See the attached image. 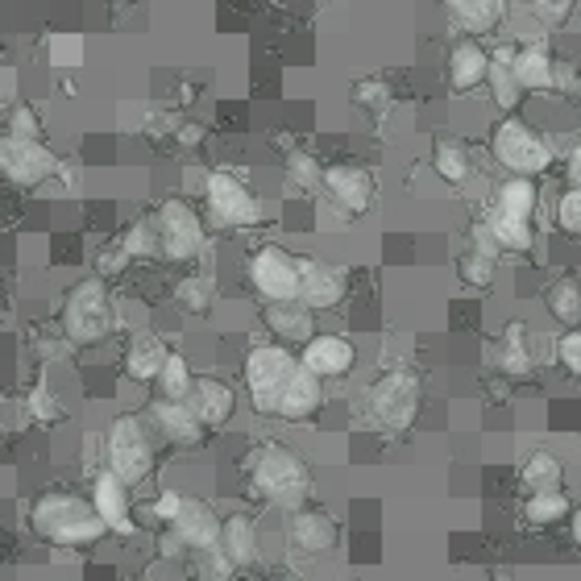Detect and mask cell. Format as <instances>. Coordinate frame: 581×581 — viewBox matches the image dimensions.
Wrapping results in <instances>:
<instances>
[{"instance_id":"cell-12","label":"cell","mask_w":581,"mask_h":581,"mask_svg":"<svg viewBox=\"0 0 581 581\" xmlns=\"http://www.w3.org/2000/svg\"><path fill=\"white\" fill-rule=\"evenodd\" d=\"M328 204H337L353 221L361 212H370L374 208V175L366 171V167H353V162H337V167H328L325 171V183H320Z\"/></svg>"},{"instance_id":"cell-14","label":"cell","mask_w":581,"mask_h":581,"mask_svg":"<svg viewBox=\"0 0 581 581\" xmlns=\"http://www.w3.org/2000/svg\"><path fill=\"white\" fill-rule=\"evenodd\" d=\"M320 408H325V378L299 361L287 382H283V394H278V420L308 424V420L320 415Z\"/></svg>"},{"instance_id":"cell-33","label":"cell","mask_w":581,"mask_h":581,"mask_svg":"<svg viewBox=\"0 0 581 581\" xmlns=\"http://www.w3.org/2000/svg\"><path fill=\"white\" fill-rule=\"evenodd\" d=\"M545 308L548 316L557 320V325H581V283L578 278H557V283H548L545 287Z\"/></svg>"},{"instance_id":"cell-17","label":"cell","mask_w":581,"mask_h":581,"mask_svg":"<svg viewBox=\"0 0 581 581\" xmlns=\"http://www.w3.org/2000/svg\"><path fill=\"white\" fill-rule=\"evenodd\" d=\"M129 490L134 486L113 469H101L96 482H92V503L108 524V531H117V536H134V495Z\"/></svg>"},{"instance_id":"cell-50","label":"cell","mask_w":581,"mask_h":581,"mask_svg":"<svg viewBox=\"0 0 581 581\" xmlns=\"http://www.w3.org/2000/svg\"><path fill=\"white\" fill-rule=\"evenodd\" d=\"M18 96V67L0 59V104H9Z\"/></svg>"},{"instance_id":"cell-46","label":"cell","mask_w":581,"mask_h":581,"mask_svg":"<svg viewBox=\"0 0 581 581\" xmlns=\"http://www.w3.org/2000/svg\"><path fill=\"white\" fill-rule=\"evenodd\" d=\"M9 134L13 137H42V117H38L30 104H18L9 113Z\"/></svg>"},{"instance_id":"cell-10","label":"cell","mask_w":581,"mask_h":581,"mask_svg":"<svg viewBox=\"0 0 581 581\" xmlns=\"http://www.w3.org/2000/svg\"><path fill=\"white\" fill-rule=\"evenodd\" d=\"M250 283L266 304L278 299H299L304 287V257H295L283 245H262L250 254Z\"/></svg>"},{"instance_id":"cell-32","label":"cell","mask_w":581,"mask_h":581,"mask_svg":"<svg viewBox=\"0 0 581 581\" xmlns=\"http://www.w3.org/2000/svg\"><path fill=\"white\" fill-rule=\"evenodd\" d=\"M486 224H490V237L498 241V250L503 254H531L536 250V229H531V221H519V216H503V212H490L486 216Z\"/></svg>"},{"instance_id":"cell-22","label":"cell","mask_w":581,"mask_h":581,"mask_svg":"<svg viewBox=\"0 0 581 581\" xmlns=\"http://www.w3.org/2000/svg\"><path fill=\"white\" fill-rule=\"evenodd\" d=\"M191 408L208 427H224L233 420V411H237V391L224 378L204 374L196 378V387H191Z\"/></svg>"},{"instance_id":"cell-20","label":"cell","mask_w":581,"mask_h":581,"mask_svg":"<svg viewBox=\"0 0 581 581\" xmlns=\"http://www.w3.org/2000/svg\"><path fill=\"white\" fill-rule=\"evenodd\" d=\"M486 87H490V96H495L498 113H519L524 101H528L531 92L524 87V80L515 75V46H498L490 51V75H486Z\"/></svg>"},{"instance_id":"cell-21","label":"cell","mask_w":581,"mask_h":581,"mask_svg":"<svg viewBox=\"0 0 581 581\" xmlns=\"http://www.w3.org/2000/svg\"><path fill=\"white\" fill-rule=\"evenodd\" d=\"M316 311L304 304V299H278V304H266L262 311V320L271 328L274 341L283 345H304L316 332V320H311Z\"/></svg>"},{"instance_id":"cell-49","label":"cell","mask_w":581,"mask_h":581,"mask_svg":"<svg viewBox=\"0 0 581 581\" xmlns=\"http://www.w3.org/2000/svg\"><path fill=\"white\" fill-rule=\"evenodd\" d=\"M158 552H162V561H179V557H183V552H191V548L183 545V536H179V531L167 528L162 536H158Z\"/></svg>"},{"instance_id":"cell-36","label":"cell","mask_w":581,"mask_h":581,"mask_svg":"<svg viewBox=\"0 0 581 581\" xmlns=\"http://www.w3.org/2000/svg\"><path fill=\"white\" fill-rule=\"evenodd\" d=\"M564 465L557 453H531L528 462L519 465V486L524 490H548V486H561Z\"/></svg>"},{"instance_id":"cell-47","label":"cell","mask_w":581,"mask_h":581,"mask_svg":"<svg viewBox=\"0 0 581 581\" xmlns=\"http://www.w3.org/2000/svg\"><path fill=\"white\" fill-rule=\"evenodd\" d=\"M129 262H134V257H129L125 245H117V250H101V254H96V274H101V278H120V274L129 271Z\"/></svg>"},{"instance_id":"cell-16","label":"cell","mask_w":581,"mask_h":581,"mask_svg":"<svg viewBox=\"0 0 581 581\" xmlns=\"http://www.w3.org/2000/svg\"><path fill=\"white\" fill-rule=\"evenodd\" d=\"M486 75H490V51H486L474 34L457 38V42L445 51V80L457 96L482 87L486 84Z\"/></svg>"},{"instance_id":"cell-19","label":"cell","mask_w":581,"mask_h":581,"mask_svg":"<svg viewBox=\"0 0 581 581\" xmlns=\"http://www.w3.org/2000/svg\"><path fill=\"white\" fill-rule=\"evenodd\" d=\"M167 528H175L179 536H183V545L191 548V552H208V548L221 545V531H224V519L208 503H200V498H188L183 503V511L175 515V524H167Z\"/></svg>"},{"instance_id":"cell-7","label":"cell","mask_w":581,"mask_h":581,"mask_svg":"<svg viewBox=\"0 0 581 581\" xmlns=\"http://www.w3.org/2000/svg\"><path fill=\"white\" fill-rule=\"evenodd\" d=\"M113 328V304H108V287L104 278H84L80 287H71L67 304H63V332L71 345H96L108 337Z\"/></svg>"},{"instance_id":"cell-2","label":"cell","mask_w":581,"mask_h":581,"mask_svg":"<svg viewBox=\"0 0 581 581\" xmlns=\"http://www.w3.org/2000/svg\"><path fill=\"white\" fill-rule=\"evenodd\" d=\"M245 474L254 482V490L266 503L274 507H304L308 503V490H311V469L308 462L287 445H262L250 453V462H245Z\"/></svg>"},{"instance_id":"cell-31","label":"cell","mask_w":581,"mask_h":581,"mask_svg":"<svg viewBox=\"0 0 581 581\" xmlns=\"http://www.w3.org/2000/svg\"><path fill=\"white\" fill-rule=\"evenodd\" d=\"M573 515V503L561 486H548V490H528V503H524V519L531 528H552V524H564Z\"/></svg>"},{"instance_id":"cell-18","label":"cell","mask_w":581,"mask_h":581,"mask_svg":"<svg viewBox=\"0 0 581 581\" xmlns=\"http://www.w3.org/2000/svg\"><path fill=\"white\" fill-rule=\"evenodd\" d=\"M155 427L162 432V441H171L175 448H196L208 432V424L191 408V399H158Z\"/></svg>"},{"instance_id":"cell-37","label":"cell","mask_w":581,"mask_h":581,"mask_svg":"<svg viewBox=\"0 0 581 581\" xmlns=\"http://www.w3.org/2000/svg\"><path fill=\"white\" fill-rule=\"evenodd\" d=\"M84 54H87V42H84V34H75V30H59V34L46 38V59H51V67L80 71L84 67Z\"/></svg>"},{"instance_id":"cell-48","label":"cell","mask_w":581,"mask_h":581,"mask_svg":"<svg viewBox=\"0 0 581 581\" xmlns=\"http://www.w3.org/2000/svg\"><path fill=\"white\" fill-rule=\"evenodd\" d=\"M183 503H188V498L179 495V490H162V495L155 498V515L162 524H175V515L183 511Z\"/></svg>"},{"instance_id":"cell-29","label":"cell","mask_w":581,"mask_h":581,"mask_svg":"<svg viewBox=\"0 0 581 581\" xmlns=\"http://www.w3.org/2000/svg\"><path fill=\"white\" fill-rule=\"evenodd\" d=\"M221 548L237 561V569L254 564L262 557V545H257V524L250 515H229L221 531Z\"/></svg>"},{"instance_id":"cell-8","label":"cell","mask_w":581,"mask_h":581,"mask_svg":"<svg viewBox=\"0 0 581 581\" xmlns=\"http://www.w3.org/2000/svg\"><path fill=\"white\" fill-rule=\"evenodd\" d=\"M204 204H208V221L216 224V229H257L262 224V204H257V196L245 183H241L237 175L229 171H212L204 175Z\"/></svg>"},{"instance_id":"cell-34","label":"cell","mask_w":581,"mask_h":581,"mask_svg":"<svg viewBox=\"0 0 581 581\" xmlns=\"http://www.w3.org/2000/svg\"><path fill=\"white\" fill-rule=\"evenodd\" d=\"M457 278H462L469 290H490L498 278V254H486L478 245H469V250L457 257Z\"/></svg>"},{"instance_id":"cell-13","label":"cell","mask_w":581,"mask_h":581,"mask_svg":"<svg viewBox=\"0 0 581 581\" xmlns=\"http://www.w3.org/2000/svg\"><path fill=\"white\" fill-rule=\"evenodd\" d=\"M290 548L304 557H328L341 545V524L325 511V507H295L287 524Z\"/></svg>"},{"instance_id":"cell-26","label":"cell","mask_w":581,"mask_h":581,"mask_svg":"<svg viewBox=\"0 0 581 581\" xmlns=\"http://www.w3.org/2000/svg\"><path fill=\"white\" fill-rule=\"evenodd\" d=\"M445 13L465 34H495L507 21V0H445Z\"/></svg>"},{"instance_id":"cell-15","label":"cell","mask_w":581,"mask_h":581,"mask_svg":"<svg viewBox=\"0 0 581 581\" xmlns=\"http://www.w3.org/2000/svg\"><path fill=\"white\" fill-rule=\"evenodd\" d=\"M299 361L325 378H349L353 366H358V345L341 337V332H311L304 349H299Z\"/></svg>"},{"instance_id":"cell-25","label":"cell","mask_w":581,"mask_h":581,"mask_svg":"<svg viewBox=\"0 0 581 581\" xmlns=\"http://www.w3.org/2000/svg\"><path fill=\"white\" fill-rule=\"evenodd\" d=\"M495 366L507 378H528L536 370V345H531V328L524 320H511L503 341L495 349Z\"/></svg>"},{"instance_id":"cell-4","label":"cell","mask_w":581,"mask_h":581,"mask_svg":"<svg viewBox=\"0 0 581 581\" xmlns=\"http://www.w3.org/2000/svg\"><path fill=\"white\" fill-rule=\"evenodd\" d=\"M490 158L507 175H545L552 167V146L545 134H536L519 113H503L490 129Z\"/></svg>"},{"instance_id":"cell-51","label":"cell","mask_w":581,"mask_h":581,"mask_svg":"<svg viewBox=\"0 0 581 581\" xmlns=\"http://www.w3.org/2000/svg\"><path fill=\"white\" fill-rule=\"evenodd\" d=\"M175 141H179V146H200V141H204V129H200L196 120H188V125L175 129Z\"/></svg>"},{"instance_id":"cell-52","label":"cell","mask_w":581,"mask_h":581,"mask_svg":"<svg viewBox=\"0 0 581 581\" xmlns=\"http://www.w3.org/2000/svg\"><path fill=\"white\" fill-rule=\"evenodd\" d=\"M564 175H569V183H578L581 188V146L569 150V162H564Z\"/></svg>"},{"instance_id":"cell-6","label":"cell","mask_w":581,"mask_h":581,"mask_svg":"<svg viewBox=\"0 0 581 581\" xmlns=\"http://www.w3.org/2000/svg\"><path fill=\"white\" fill-rule=\"evenodd\" d=\"M104 457H108V469L120 474L129 486H141V482L155 474V445H150V432L137 415H120L108 424V436H104Z\"/></svg>"},{"instance_id":"cell-3","label":"cell","mask_w":581,"mask_h":581,"mask_svg":"<svg viewBox=\"0 0 581 581\" xmlns=\"http://www.w3.org/2000/svg\"><path fill=\"white\" fill-rule=\"evenodd\" d=\"M424 408V382L411 370H387L366 387V420L382 432H408Z\"/></svg>"},{"instance_id":"cell-24","label":"cell","mask_w":581,"mask_h":581,"mask_svg":"<svg viewBox=\"0 0 581 581\" xmlns=\"http://www.w3.org/2000/svg\"><path fill=\"white\" fill-rule=\"evenodd\" d=\"M345 290H349V283H345L341 271H332V266H325V262H304V287H299V299H304L311 311L341 308Z\"/></svg>"},{"instance_id":"cell-11","label":"cell","mask_w":581,"mask_h":581,"mask_svg":"<svg viewBox=\"0 0 581 581\" xmlns=\"http://www.w3.org/2000/svg\"><path fill=\"white\" fill-rule=\"evenodd\" d=\"M158 233H162V262H196L208 245L204 221L188 200H167L158 208Z\"/></svg>"},{"instance_id":"cell-35","label":"cell","mask_w":581,"mask_h":581,"mask_svg":"<svg viewBox=\"0 0 581 581\" xmlns=\"http://www.w3.org/2000/svg\"><path fill=\"white\" fill-rule=\"evenodd\" d=\"M175 304L191 316H208V311L216 308V278H208V274H188L179 287H175Z\"/></svg>"},{"instance_id":"cell-43","label":"cell","mask_w":581,"mask_h":581,"mask_svg":"<svg viewBox=\"0 0 581 581\" xmlns=\"http://www.w3.org/2000/svg\"><path fill=\"white\" fill-rule=\"evenodd\" d=\"M552 358H557V366H561L564 374L581 382V328L578 325L561 328V337L552 345Z\"/></svg>"},{"instance_id":"cell-45","label":"cell","mask_w":581,"mask_h":581,"mask_svg":"<svg viewBox=\"0 0 581 581\" xmlns=\"http://www.w3.org/2000/svg\"><path fill=\"white\" fill-rule=\"evenodd\" d=\"M557 229L564 237H581V188L569 183V191L557 196Z\"/></svg>"},{"instance_id":"cell-5","label":"cell","mask_w":581,"mask_h":581,"mask_svg":"<svg viewBox=\"0 0 581 581\" xmlns=\"http://www.w3.org/2000/svg\"><path fill=\"white\" fill-rule=\"evenodd\" d=\"M295 366H299V353H290L283 341L254 345L245 353V387H250V408L257 415H278V394Z\"/></svg>"},{"instance_id":"cell-27","label":"cell","mask_w":581,"mask_h":581,"mask_svg":"<svg viewBox=\"0 0 581 581\" xmlns=\"http://www.w3.org/2000/svg\"><path fill=\"white\" fill-rule=\"evenodd\" d=\"M536 208H540L536 175H507V179L495 188V212H503V216L536 221Z\"/></svg>"},{"instance_id":"cell-42","label":"cell","mask_w":581,"mask_h":581,"mask_svg":"<svg viewBox=\"0 0 581 581\" xmlns=\"http://www.w3.org/2000/svg\"><path fill=\"white\" fill-rule=\"evenodd\" d=\"M287 179H290V188L316 191L320 183H325V167H320L308 150H290L287 155Z\"/></svg>"},{"instance_id":"cell-53","label":"cell","mask_w":581,"mask_h":581,"mask_svg":"<svg viewBox=\"0 0 581 581\" xmlns=\"http://www.w3.org/2000/svg\"><path fill=\"white\" fill-rule=\"evenodd\" d=\"M569 536H573V545L581 548V507H573V515H569Z\"/></svg>"},{"instance_id":"cell-23","label":"cell","mask_w":581,"mask_h":581,"mask_svg":"<svg viewBox=\"0 0 581 581\" xmlns=\"http://www.w3.org/2000/svg\"><path fill=\"white\" fill-rule=\"evenodd\" d=\"M515 75L524 80V87H528V92H557V87H561V67H557V54L548 51L545 42L515 46Z\"/></svg>"},{"instance_id":"cell-30","label":"cell","mask_w":581,"mask_h":581,"mask_svg":"<svg viewBox=\"0 0 581 581\" xmlns=\"http://www.w3.org/2000/svg\"><path fill=\"white\" fill-rule=\"evenodd\" d=\"M432 171H436V179L448 183V188H462L465 179L474 175V158H469V150H465L462 141L441 137V141L432 146Z\"/></svg>"},{"instance_id":"cell-28","label":"cell","mask_w":581,"mask_h":581,"mask_svg":"<svg viewBox=\"0 0 581 581\" xmlns=\"http://www.w3.org/2000/svg\"><path fill=\"white\" fill-rule=\"evenodd\" d=\"M167 358H171V349L158 341V337H137V341L125 349V378L137 382V387H150V382L162 374Z\"/></svg>"},{"instance_id":"cell-54","label":"cell","mask_w":581,"mask_h":581,"mask_svg":"<svg viewBox=\"0 0 581 581\" xmlns=\"http://www.w3.org/2000/svg\"><path fill=\"white\" fill-rule=\"evenodd\" d=\"M0 311H4V304H0Z\"/></svg>"},{"instance_id":"cell-39","label":"cell","mask_w":581,"mask_h":581,"mask_svg":"<svg viewBox=\"0 0 581 581\" xmlns=\"http://www.w3.org/2000/svg\"><path fill=\"white\" fill-rule=\"evenodd\" d=\"M120 245L129 250V257H162V233H158V216L155 221H134L125 229Z\"/></svg>"},{"instance_id":"cell-38","label":"cell","mask_w":581,"mask_h":581,"mask_svg":"<svg viewBox=\"0 0 581 581\" xmlns=\"http://www.w3.org/2000/svg\"><path fill=\"white\" fill-rule=\"evenodd\" d=\"M155 387H158V399H191L196 374H191L188 358L171 349V358H167V366H162V374L155 378Z\"/></svg>"},{"instance_id":"cell-41","label":"cell","mask_w":581,"mask_h":581,"mask_svg":"<svg viewBox=\"0 0 581 581\" xmlns=\"http://www.w3.org/2000/svg\"><path fill=\"white\" fill-rule=\"evenodd\" d=\"M25 415L34 420V424H63V415H67V408L54 399V391L46 387V382H38L34 391L25 394Z\"/></svg>"},{"instance_id":"cell-40","label":"cell","mask_w":581,"mask_h":581,"mask_svg":"<svg viewBox=\"0 0 581 581\" xmlns=\"http://www.w3.org/2000/svg\"><path fill=\"white\" fill-rule=\"evenodd\" d=\"M353 104L366 108V113H374V117H382L394 104V87L387 84V80H378V75H366V80L353 84Z\"/></svg>"},{"instance_id":"cell-44","label":"cell","mask_w":581,"mask_h":581,"mask_svg":"<svg viewBox=\"0 0 581 581\" xmlns=\"http://www.w3.org/2000/svg\"><path fill=\"white\" fill-rule=\"evenodd\" d=\"M528 4V13L545 30H561V25H569V18H573V9H578V0H524Z\"/></svg>"},{"instance_id":"cell-9","label":"cell","mask_w":581,"mask_h":581,"mask_svg":"<svg viewBox=\"0 0 581 581\" xmlns=\"http://www.w3.org/2000/svg\"><path fill=\"white\" fill-rule=\"evenodd\" d=\"M59 171L63 162L42 137H0V179H9L13 188H42Z\"/></svg>"},{"instance_id":"cell-1","label":"cell","mask_w":581,"mask_h":581,"mask_svg":"<svg viewBox=\"0 0 581 581\" xmlns=\"http://www.w3.org/2000/svg\"><path fill=\"white\" fill-rule=\"evenodd\" d=\"M30 524L34 531L54 548H92L101 545L108 536V524L101 519L96 503L92 498H80V495H67V490H54V495H42L30 511Z\"/></svg>"}]
</instances>
